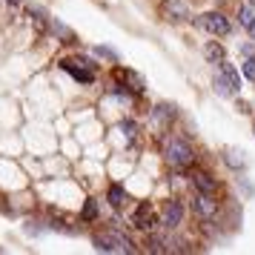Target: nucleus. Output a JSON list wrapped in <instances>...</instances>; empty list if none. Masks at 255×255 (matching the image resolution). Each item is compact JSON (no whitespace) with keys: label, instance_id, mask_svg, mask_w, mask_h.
Segmentation results:
<instances>
[{"label":"nucleus","instance_id":"1","mask_svg":"<svg viewBox=\"0 0 255 255\" xmlns=\"http://www.w3.org/2000/svg\"><path fill=\"white\" fill-rule=\"evenodd\" d=\"M215 92H218L221 98H232V95L241 92V75H238L235 66L227 63V60H221V75L215 78Z\"/></svg>","mask_w":255,"mask_h":255},{"label":"nucleus","instance_id":"2","mask_svg":"<svg viewBox=\"0 0 255 255\" xmlns=\"http://www.w3.org/2000/svg\"><path fill=\"white\" fill-rule=\"evenodd\" d=\"M92 244L98 253H135L132 241L127 235H121V232H101V235L92 238Z\"/></svg>","mask_w":255,"mask_h":255},{"label":"nucleus","instance_id":"3","mask_svg":"<svg viewBox=\"0 0 255 255\" xmlns=\"http://www.w3.org/2000/svg\"><path fill=\"white\" fill-rule=\"evenodd\" d=\"M166 161L175 163V166H186V163L195 161V152H192V146L184 138H172L166 143Z\"/></svg>","mask_w":255,"mask_h":255},{"label":"nucleus","instance_id":"4","mask_svg":"<svg viewBox=\"0 0 255 255\" xmlns=\"http://www.w3.org/2000/svg\"><path fill=\"white\" fill-rule=\"evenodd\" d=\"M60 66L69 72V75H72V78H75L78 83H92V81H95V69H98L92 60H86V58H78V60H60Z\"/></svg>","mask_w":255,"mask_h":255},{"label":"nucleus","instance_id":"5","mask_svg":"<svg viewBox=\"0 0 255 255\" xmlns=\"http://www.w3.org/2000/svg\"><path fill=\"white\" fill-rule=\"evenodd\" d=\"M198 26H201V29H207V32H212V35H221V37L232 32L230 20H227L221 12H207L204 17H198Z\"/></svg>","mask_w":255,"mask_h":255},{"label":"nucleus","instance_id":"6","mask_svg":"<svg viewBox=\"0 0 255 255\" xmlns=\"http://www.w3.org/2000/svg\"><path fill=\"white\" fill-rule=\"evenodd\" d=\"M192 209H195L198 218L212 221V218H215V212H218V204L212 201V195H207V192H198V198L192 201Z\"/></svg>","mask_w":255,"mask_h":255},{"label":"nucleus","instance_id":"7","mask_svg":"<svg viewBox=\"0 0 255 255\" xmlns=\"http://www.w3.org/2000/svg\"><path fill=\"white\" fill-rule=\"evenodd\" d=\"M161 14L166 17V20H172V23H181V20L189 17V12H186V6L181 3V0H163L161 3Z\"/></svg>","mask_w":255,"mask_h":255},{"label":"nucleus","instance_id":"8","mask_svg":"<svg viewBox=\"0 0 255 255\" xmlns=\"http://www.w3.org/2000/svg\"><path fill=\"white\" fill-rule=\"evenodd\" d=\"M181 221H184V204L181 201H169V207L163 212V227L166 230H175Z\"/></svg>","mask_w":255,"mask_h":255},{"label":"nucleus","instance_id":"9","mask_svg":"<svg viewBox=\"0 0 255 255\" xmlns=\"http://www.w3.org/2000/svg\"><path fill=\"white\" fill-rule=\"evenodd\" d=\"M192 184H195L198 192H207V195H212V192L218 189L215 178H212V175H207V172H195V175H192Z\"/></svg>","mask_w":255,"mask_h":255},{"label":"nucleus","instance_id":"10","mask_svg":"<svg viewBox=\"0 0 255 255\" xmlns=\"http://www.w3.org/2000/svg\"><path fill=\"white\" fill-rule=\"evenodd\" d=\"M135 227L138 230H152L155 227V215H152V209L143 204V207H138V212H135Z\"/></svg>","mask_w":255,"mask_h":255},{"label":"nucleus","instance_id":"11","mask_svg":"<svg viewBox=\"0 0 255 255\" xmlns=\"http://www.w3.org/2000/svg\"><path fill=\"white\" fill-rule=\"evenodd\" d=\"M224 163L230 169H244L247 166V158H244L241 149H224Z\"/></svg>","mask_w":255,"mask_h":255},{"label":"nucleus","instance_id":"12","mask_svg":"<svg viewBox=\"0 0 255 255\" xmlns=\"http://www.w3.org/2000/svg\"><path fill=\"white\" fill-rule=\"evenodd\" d=\"M152 118H155V121H161V124H169V121L175 118V106H166V104L155 106V109H152Z\"/></svg>","mask_w":255,"mask_h":255},{"label":"nucleus","instance_id":"13","mask_svg":"<svg viewBox=\"0 0 255 255\" xmlns=\"http://www.w3.org/2000/svg\"><path fill=\"white\" fill-rule=\"evenodd\" d=\"M204 55H207L209 63H221V60H224V49H221L218 43H207V46H204Z\"/></svg>","mask_w":255,"mask_h":255},{"label":"nucleus","instance_id":"14","mask_svg":"<svg viewBox=\"0 0 255 255\" xmlns=\"http://www.w3.org/2000/svg\"><path fill=\"white\" fill-rule=\"evenodd\" d=\"M29 17L35 20V26H37V29H40V32L46 29V23H43V17H46V12H43L40 6H29Z\"/></svg>","mask_w":255,"mask_h":255},{"label":"nucleus","instance_id":"15","mask_svg":"<svg viewBox=\"0 0 255 255\" xmlns=\"http://www.w3.org/2000/svg\"><path fill=\"white\" fill-rule=\"evenodd\" d=\"M124 186H109V204H112V207H121V204H124Z\"/></svg>","mask_w":255,"mask_h":255},{"label":"nucleus","instance_id":"16","mask_svg":"<svg viewBox=\"0 0 255 255\" xmlns=\"http://www.w3.org/2000/svg\"><path fill=\"white\" fill-rule=\"evenodd\" d=\"M95 55H98V58L112 60V63H118V52H115V49H109V46H98V49H95Z\"/></svg>","mask_w":255,"mask_h":255},{"label":"nucleus","instance_id":"17","mask_svg":"<svg viewBox=\"0 0 255 255\" xmlns=\"http://www.w3.org/2000/svg\"><path fill=\"white\" fill-rule=\"evenodd\" d=\"M238 20H241V26H247V29H250V26L255 23V14H253V9H247V6H244L241 12H238Z\"/></svg>","mask_w":255,"mask_h":255},{"label":"nucleus","instance_id":"18","mask_svg":"<svg viewBox=\"0 0 255 255\" xmlns=\"http://www.w3.org/2000/svg\"><path fill=\"white\" fill-rule=\"evenodd\" d=\"M98 218V204L95 201H86V207H83V221H95Z\"/></svg>","mask_w":255,"mask_h":255},{"label":"nucleus","instance_id":"19","mask_svg":"<svg viewBox=\"0 0 255 255\" xmlns=\"http://www.w3.org/2000/svg\"><path fill=\"white\" fill-rule=\"evenodd\" d=\"M244 78L255 81V58H247V60H244Z\"/></svg>","mask_w":255,"mask_h":255},{"label":"nucleus","instance_id":"20","mask_svg":"<svg viewBox=\"0 0 255 255\" xmlns=\"http://www.w3.org/2000/svg\"><path fill=\"white\" fill-rule=\"evenodd\" d=\"M121 129H124V132H127L129 138H132V135H135V124H132V121H127V124H121Z\"/></svg>","mask_w":255,"mask_h":255},{"label":"nucleus","instance_id":"21","mask_svg":"<svg viewBox=\"0 0 255 255\" xmlns=\"http://www.w3.org/2000/svg\"><path fill=\"white\" fill-rule=\"evenodd\" d=\"M6 3H9V6H17V3H20V0H6Z\"/></svg>","mask_w":255,"mask_h":255},{"label":"nucleus","instance_id":"22","mask_svg":"<svg viewBox=\"0 0 255 255\" xmlns=\"http://www.w3.org/2000/svg\"><path fill=\"white\" fill-rule=\"evenodd\" d=\"M250 35H253V37H255V23H253V26H250Z\"/></svg>","mask_w":255,"mask_h":255},{"label":"nucleus","instance_id":"23","mask_svg":"<svg viewBox=\"0 0 255 255\" xmlns=\"http://www.w3.org/2000/svg\"><path fill=\"white\" fill-rule=\"evenodd\" d=\"M250 6H255V0H250Z\"/></svg>","mask_w":255,"mask_h":255}]
</instances>
